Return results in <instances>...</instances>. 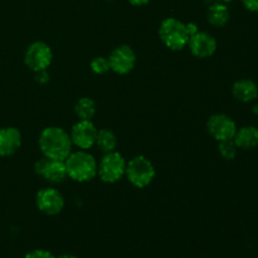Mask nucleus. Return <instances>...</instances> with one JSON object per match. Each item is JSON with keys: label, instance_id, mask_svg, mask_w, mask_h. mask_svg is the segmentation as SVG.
Segmentation results:
<instances>
[{"label": "nucleus", "instance_id": "nucleus-20", "mask_svg": "<svg viewBox=\"0 0 258 258\" xmlns=\"http://www.w3.org/2000/svg\"><path fill=\"white\" fill-rule=\"evenodd\" d=\"M91 70L93 71L97 75H105L110 68V62H108V58L106 57H96L95 59L91 62Z\"/></svg>", "mask_w": 258, "mask_h": 258}, {"label": "nucleus", "instance_id": "nucleus-3", "mask_svg": "<svg viewBox=\"0 0 258 258\" xmlns=\"http://www.w3.org/2000/svg\"><path fill=\"white\" fill-rule=\"evenodd\" d=\"M159 35L160 39L169 49L180 50L188 44L189 35L186 24L181 23L175 18H166L163 20L160 28H159Z\"/></svg>", "mask_w": 258, "mask_h": 258}, {"label": "nucleus", "instance_id": "nucleus-24", "mask_svg": "<svg viewBox=\"0 0 258 258\" xmlns=\"http://www.w3.org/2000/svg\"><path fill=\"white\" fill-rule=\"evenodd\" d=\"M186 29H188V33L190 37L198 32V29H197V25L193 24V23H189V24H186Z\"/></svg>", "mask_w": 258, "mask_h": 258}, {"label": "nucleus", "instance_id": "nucleus-16", "mask_svg": "<svg viewBox=\"0 0 258 258\" xmlns=\"http://www.w3.org/2000/svg\"><path fill=\"white\" fill-rule=\"evenodd\" d=\"M207 18H208V22L211 23L213 27H224V25L228 23L231 14H229V10L223 3H214L209 7L208 13H207Z\"/></svg>", "mask_w": 258, "mask_h": 258}, {"label": "nucleus", "instance_id": "nucleus-22", "mask_svg": "<svg viewBox=\"0 0 258 258\" xmlns=\"http://www.w3.org/2000/svg\"><path fill=\"white\" fill-rule=\"evenodd\" d=\"M242 3L249 12H258V0H242Z\"/></svg>", "mask_w": 258, "mask_h": 258}, {"label": "nucleus", "instance_id": "nucleus-5", "mask_svg": "<svg viewBox=\"0 0 258 258\" xmlns=\"http://www.w3.org/2000/svg\"><path fill=\"white\" fill-rule=\"evenodd\" d=\"M126 161L116 151L106 153L97 166V174L105 183H116L125 175Z\"/></svg>", "mask_w": 258, "mask_h": 258}, {"label": "nucleus", "instance_id": "nucleus-27", "mask_svg": "<svg viewBox=\"0 0 258 258\" xmlns=\"http://www.w3.org/2000/svg\"><path fill=\"white\" fill-rule=\"evenodd\" d=\"M253 112H254V113H258V105H256V106H254V107H253Z\"/></svg>", "mask_w": 258, "mask_h": 258}, {"label": "nucleus", "instance_id": "nucleus-14", "mask_svg": "<svg viewBox=\"0 0 258 258\" xmlns=\"http://www.w3.org/2000/svg\"><path fill=\"white\" fill-rule=\"evenodd\" d=\"M232 93L234 98H237L241 102H251L256 100L258 96V86L249 78H243V80L237 81L232 87Z\"/></svg>", "mask_w": 258, "mask_h": 258}, {"label": "nucleus", "instance_id": "nucleus-25", "mask_svg": "<svg viewBox=\"0 0 258 258\" xmlns=\"http://www.w3.org/2000/svg\"><path fill=\"white\" fill-rule=\"evenodd\" d=\"M128 2H130V4L135 5V7H143V5L148 4L150 0H128Z\"/></svg>", "mask_w": 258, "mask_h": 258}, {"label": "nucleus", "instance_id": "nucleus-9", "mask_svg": "<svg viewBox=\"0 0 258 258\" xmlns=\"http://www.w3.org/2000/svg\"><path fill=\"white\" fill-rule=\"evenodd\" d=\"M110 68L118 75H126L135 67L136 54L128 45H120L111 52L108 57Z\"/></svg>", "mask_w": 258, "mask_h": 258}, {"label": "nucleus", "instance_id": "nucleus-10", "mask_svg": "<svg viewBox=\"0 0 258 258\" xmlns=\"http://www.w3.org/2000/svg\"><path fill=\"white\" fill-rule=\"evenodd\" d=\"M34 169L35 173L42 175L45 180L50 181V183H60L64 180L66 176H68L64 161L52 160L45 156L35 163Z\"/></svg>", "mask_w": 258, "mask_h": 258}, {"label": "nucleus", "instance_id": "nucleus-2", "mask_svg": "<svg viewBox=\"0 0 258 258\" xmlns=\"http://www.w3.org/2000/svg\"><path fill=\"white\" fill-rule=\"evenodd\" d=\"M64 164L67 175L78 183L88 181L97 175V161L85 150L71 153Z\"/></svg>", "mask_w": 258, "mask_h": 258}, {"label": "nucleus", "instance_id": "nucleus-19", "mask_svg": "<svg viewBox=\"0 0 258 258\" xmlns=\"http://www.w3.org/2000/svg\"><path fill=\"white\" fill-rule=\"evenodd\" d=\"M219 153L221 155L223 156L224 159L227 160H232V159L236 158L237 155V151H238V148H237L236 143L232 140H224V141H219Z\"/></svg>", "mask_w": 258, "mask_h": 258}, {"label": "nucleus", "instance_id": "nucleus-18", "mask_svg": "<svg viewBox=\"0 0 258 258\" xmlns=\"http://www.w3.org/2000/svg\"><path fill=\"white\" fill-rule=\"evenodd\" d=\"M76 115L81 120H91L96 113V103L92 98L82 97L75 107Z\"/></svg>", "mask_w": 258, "mask_h": 258}, {"label": "nucleus", "instance_id": "nucleus-8", "mask_svg": "<svg viewBox=\"0 0 258 258\" xmlns=\"http://www.w3.org/2000/svg\"><path fill=\"white\" fill-rule=\"evenodd\" d=\"M97 133L98 130L91 122V120H80L73 125L70 136L72 144H75L82 150H87L96 144Z\"/></svg>", "mask_w": 258, "mask_h": 258}, {"label": "nucleus", "instance_id": "nucleus-4", "mask_svg": "<svg viewBox=\"0 0 258 258\" xmlns=\"http://www.w3.org/2000/svg\"><path fill=\"white\" fill-rule=\"evenodd\" d=\"M125 175L134 186L145 188L155 178V168L148 158L139 155L126 163Z\"/></svg>", "mask_w": 258, "mask_h": 258}, {"label": "nucleus", "instance_id": "nucleus-17", "mask_svg": "<svg viewBox=\"0 0 258 258\" xmlns=\"http://www.w3.org/2000/svg\"><path fill=\"white\" fill-rule=\"evenodd\" d=\"M96 145L105 154L111 153V151H115L116 146H117V138H116V135L111 130L102 128V130H100L97 133Z\"/></svg>", "mask_w": 258, "mask_h": 258}, {"label": "nucleus", "instance_id": "nucleus-26", "mask_svg": "<svg viewBox=\"0 0 258 258\" xmlns=\"http://www.w3.org/2000/svg\"><path fill=\"white\" fill-rule=\"evenodd\" d=\"M58 258H77V257L72 256V254H62V256H59Z\"/></svg>", "mask_w": 258, "mask_h": 258}, {"label": "nucleus", "instance_id": "nucleus-12", "mask_svg": "<svg viewBox=\"0 0 258 258\" xmlns=\"http://www.w3.org/2000/svg\"><path fill=\"white\" fill-rule=\"evenodd\" d=\"M189 48L198 58H208L214 54L217 49V40L213 35L206 32H197L189 38Z\"/></svg>", "mask_w": 258, "mask_h": 258}, {"label": "nucleus", "instance_id": "nucleus-15", "mask_svg": "<svg viewBox=\"0 0 258 258\" xmlns=\"http://www.w3.org/2000/svg\"><path fill=\"white\" fill-rule=\"evenodd\" d=\"M233 141L238 149L249 150L256 148L258 145V128L254 126H244L239 128L234 135Z\"/></svg>", "mask_w": 258, "mask_h": 258}, {"label": "nucleus", "instance_id": "nucleus-28", "mask_svg": "<svg viewBox=\"0 0 258 258\" xmlns=\"http://www.w3.org/2000/svg\"><path fill=\"white\" fill-rule=\"evenodd\" d=\"M221 2H223V3H229V2H232V0H221Z\"/></svg>", "mask_w": 258, "mask_h": 258}, {"label": "nucleus", "instance_id": "nucleus-6", "mask_svg": "<svg viewBox=\"0 0 258 258\" xmlns=\"http://www.w3.org/2000/svg\"><path fill=\"white\" fill-rule=\"evenodd\" d=\"M53 53L49 45L43 42H34L28 47L24 54V62L34 72L44 71L52 63Z\"/></svg>", "mask_w": 258, "mask_h": 258}, {"label": "nucleus", "instance_id": "nucleus-1", "mask_svg": "<svg viewBox=\"0 0 258 258\" xmlns=\"http://www.w3.org/2000/svg\"><path fill=\"white\" fill-rule=\"evenodd\" d=\"M71 136L63 128L50 126L44 128L39 136V148L43 155L52 160L64 161L72 153Z\"/></svg>", "mask_w": 258, "mask_h": 258}, {"label": "nucleus", "instance_id": "nucleus-7", "mask_svg": "<svg viewBox=\"0 0 258 258\" xmlns=\"http://www.w3.org/2000/svg\"><path fill=\"white\" fill-rule=\"evenodd\" d=\"M207 127H208V133L217 141L232 140L237 133L236 122L224 113H217V115L211 116L208 123H207Z\"/></svg>", "mask_w": 258, "mask_h": 258}, {"label": "nucleus", "instance_id": "nucleus-21", "mask_svg": "<svg viewBox=\"0 0 258 258\" xmlns=\"http://www.w3.org/2000/svg\"><path fill=\"white\" fill-rule=\"evenodd\" d=\"M25 258H55L50 252L44 251V249H34V251L27 253Z\"/></svg>", "mask_w": 258, "mask_h": 258}, {"label": "nucleus", "instance_id": "nucleus-13", "mask_svg": "<svg viewBox=\"0 0 258 258\" xmlns=\"http://www.w3.org/2000/svg\"><path fill=\"white\" fill-rule=\"evenodd\" d=\"M22 145V135L14 127L0 130V156L13 155Z\"/></svg>", "mask_w": 258, "mask_h": 258}, {"label": "nucleus", "instance_id": "nucleus-23", "mask_svg": "<svg viewBox=\"0 0 258 258\" xmlns=\"http://www.w3.org/2000/svg\"><path fill=\"white\" fill-rule=\"evenodd\" d=\"M49 80V75L47 73V71H39V72H37V81H39V82H47V81Z\"/></svg>", "mask_w": 258, "mask_h": 258}, {"label": "nucleus", "instance_id": "nucleus-11", "mask_svg": "<svg viewBox=\"0 0 258 258\" xmlns=\"http://www.w3.org/2000/svg\"><path fill=\"white\" fill-rule=\"evenodd\" d=\"M37 206L43 213L48 216H55L60 213L64 207L62 194L53 188H44L38 191Z\"/></svg>", "mask_w": 258, "mask_h": 258}]
</instances>
